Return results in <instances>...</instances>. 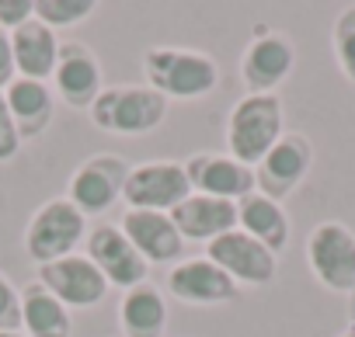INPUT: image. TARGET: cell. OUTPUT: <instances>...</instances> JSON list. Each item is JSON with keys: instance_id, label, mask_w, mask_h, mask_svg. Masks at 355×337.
I'll use <instances>...</instances> for the list:
<instances>
[{"instance_id": "4316f807", "label": "cell", "mask_w": 355, "mask_h": 337, "mask_svg": "<svg viewBox=\"0 0 355 337\" xmlns=\"http://www.w3.org/2000/svg\"><path fill=\"white\" fill-rule=\"evenodd\" d=\"M35 18V0H0V28L18 32Z\"/></svg>"}, {"instance_id": "ac0fdd59", "label": "cell", "mask_w": 355, "mask_h": 337, "mask_svg": "<svg viewBox=\"0 0 355 337\" xmlns=\"http://www.w3.org/2000/svg\"><path fill=\"white\" fill-rule=\"evenodd\" d=\"M182 240H199V244H213L216 237L237 230V202L227 199H213V195H199L192 192L182 206L171 212Z\"/></svg>"}, {"instance_id": "44dd1931", "label": "cell", "mask_w": 355, "mask_h": 337, "mask_svg": "<svg viewBox=\"0 0 355 337\" xmlns=\"http://www.w3.org/2000/svg\"><path fill=\"white\" fill-rule=\"evenodd\" d=\"M21 334L25 337H70L73 334L70 309L39 278L21 289Z\"/></svg>"}, {"instance_id": "cb8c5ba5", "label": "cell", "mask_w": 355, "mask_h": 337, "mask_svg": "<svg viewBox=\"0 0 355 337\" xmlns=\"http://www.w3.org/2000/svg\"><path fill=\"white\" fill-rule=\"evenodd\" d=\"M331 49L338 60V70L345 73L348 84H355V4H348L334 25H331Z\"/></svg>"}, {"instance_id": "8fae6325", "label": "cell", "mask_w": 355, "mask_h": 337, "mask_svg": "<svg viewBox=\"0 0 355 337\" xmlns=\"http://www.w3.org/2000/svg\"><path fill=\"white\" fill-rule=\"evenodd\" d=\"M310 167H313V143L300 132H286L254 167V185L261 195L282 202L306 181Z\"/></svg>"}, {"instance_id": "6da1fadb", "label": "cell", "mask_w": 355, "mask_h": 337, "mask_svg": "<svg viewBox=\"0 0 355 337\" xmlns=\"http://www.w3.org/2000/svg\"><path fill=\"white\" fill-rule=\"evenodd\" d=\"M143 77L167 101H199L216 91L220 66L209 53L182 46H153L143 53Z\"/></svg>"}, {"instance_id": "ffe728a7", "label": "cell", "mask_w": 355, "mask_h": 337, "mask_svg": "<svg viewBox=\"0 0 355 337\" xmlns=\"http://www.w3.org/2000/svg\"><path fill=\"white\" fill-rule=\"evenodd\" d=\"M11 46H15V66L18 77L28 80H49L56 70V56H60V35L42 25L39 18H32L28 25H21L18 32H11Z\"/></svg>"}, {"instance_id": "7c38bea8", "label": "cell", "mask_w": 355, "mask_h": 337, "mask_svg": "<svg viewBox=\"0 0 355 337\" xmlns=\"http://www.w3.org/2000/svg\"><path fill=\"white\" fill-rule=\"evenodd\" d=\"M49 80H53V94L67 108H73V111H87L98 101V94L105 91V84H101V60L84 42H63L60 46L56 70H53Z\"/></svg>"}, {"instance_id": "30bf717a", "label": "cell", "mask_w": 355, "mask_h": 337, "mask_svg": "<svg viewBox=\"0 0 355 337\" xmlns=\"http://www.w3.org/2000/svg\"><path fill=\"white\" fill-rule=\"evenodd\" d=\"M206 257L216 268H223L237 282V289L241 285L261 289V285H272L279 275V257L265 244L248 237L244 230H230V233L216 237L213 244H206Z\"/></svg>"}, {"instance_id": "5b68a950", "label": "cell", "mask_w": 355, "mask_h": 337, "mask_svg": "<svg viewBox=\"0 0 355 337\" xmlns=\"http://www.w3.org/2000/svg\"><path fill=\"white\" fill-rule=\"evenodd\" d=\"M296 70V46L286 32L272 25H254L244 56H241V84L248 94H275L289 73Z\"/></svg>"}, {"instance_id": "8992f818", "label": "cell", "mask_w": 355, "mask_h": 337, "mask_svg": "<svg viewBox=\"0 0 355 337\" xmlns=\"http://www.w3.org/2000/svg\"><path fill=\"white\" fill-rule=\"evenodd\" d=\"M306 264L327 292L348 295L355 289V230L338 219L317 223L306 237Z\"/></svg>"}, {"instance_id": "83f0119b", "label": "cell", "mask_w": 355, "mask_h": 337, "mask_svg": "<svg viewBox=\"0 0 355 337\" xmlns=\"http://www.w3.org/2000/svg\"><path fill=\"white\" fill-rule=\"evenodd\" d=\"M18 77V66H15V46H11V32L0 28V91H4L11 80Z\"/></svg>"}, {"instance_id": "f546056e", "label": "cell", "mask_w": 355, "mask_h": 337, "mask_svg": "<svg viewBox=\"0 0 355 337\" xmlns=\"http://www.w3.org/2000/svg\"><path fill=\"white\" fill-rule=\"evenodd\" d=\"M0 337H25L21 330H0Z\"/></svg>"}, {"instance_id": "9c48e42d", "label": "cell", "mask_w": 355, "mask_h": 337, "mask_svg": "<svg viewBox=\"0 0 355 337\" xmlns=\"http://www.w3.org/2000/svg\"><path fill=\"white\" fill-rule=\"evenodd\" d=\"M125 178H129V163L119 153H94V156H87L73 171L67 199L84 216H101L115 202H122Z\"/></svg>"}, {"instance_id": "7a4b0ae2", "label": "cell", "mask_w": 355, "mask_h": 337, "mask_svg": "<svg viewBox=\"0 0 355 337\" xmlns=\"http://www.w3.org/2000/svg\"><path fill=\"white\" fill-rule=\"evenodd\" d=\"M282 136L286 108L279 94H244L227 115V153L248 167H258Z\"/></svg>"}, {"instance_id": "f1b7e54d", "label": "cell", "mask_w": 355, "mask_h": 337, "mask_svg": "<svg viewBox=\"0 0 355 337\" xmlns=\"http://www.w3.org/2000/svg\"><path fill=\"white\" fill-rule=\"evenodd\" d=\"M348 330H355V289L348 292Z\"/></svg>"}, {"instance_id": "277c9868", "label": "cell", "mask_w": 355, "mask_h": 337, "mask_svg": "<svg viewBox=\"0 0 355 337\" xmlns=\"http://www.w3.org/2000/svg\"><path fill=\"white\" fill-rule=\"evenodd\" d=\"M84 240H87V216L67 195L42 202L25 226V254L39 268L77 254Z\"/></svg>"}, {"instance_id": "9a60e30c", "label": "cell", "mask_w": 355, "mask_h": 337, "mask_svg": "<svg viewBox=\"0 0 355 337\" xmlns=\"http://www.w3.org/2000/svg\"><path fill=\"white\" fill-rule=\"evenodd\" d=\"M185 174H189L192 192L227 199V202H241L251 192H258L254 167L234 160L230 153H196L185 160Z\"/></svg>"}, {"instance_id": "603a6c76", "label": "cell", "mask_w": 355, "mask_h": 337, "mask_svg": "<svg viewBox=\"0 0 355 337\" xmlns=\"http://www.w3.org/2000/svg\"><path fill=\"white\" fill-rule=\"evenodd\" d=\"M94 11H98V0H35V18L42 25H49L56 35L63 28L87 21Z\"/></svg>"}, {"instance_id": "2e32d148", "label": "cell", "mask_w": 355, "mask_h": 337, "mask_svg": "<svg viewBox=\"0 0 355 337\" xmlns=\"http://www.w3.org/2000/svg\"><path fill=\"white\" fill-rule=\"evenodd\" d=\"M119 230L129 237V244L143 254L146 264H167L174 268L182 261L185 240L178 233L171 212H139V209H125L119 219Z\"/></svg>"}, {"instance_id": "7402d4cb", "label": "cell", "mask_w": 355, "mask_h": 337, "mask_svg": "<svg viewBox=\"0 0 355 337\" xmlns=\"http://www.w3.org/2000/svg\"><path fill=\"white\" fill-rule=\"evenodd\" d=\"M167 299L157 285L143 282L129 289L119 302V323L122 337H164L167 330Z\"/></svg>"}, {"instance_id": "e0dca14e", "label": "cell", "mask_w": 355, "mask_h": 337, "mask_svg": "<svg viewBox=\"0 0 355 337\" xmlns=\"http://www.w3.org/2000/svg\"><path fill=\"white\" fill-rule=\"evenodd\" d=\"M4 101H8V111L15 118V129H18L21 143L46 136V129L56 118V94H53L49 80L15 77L4 87Z\"/></svg>"}, {"instance_id": "d6986e66", "label": "cell", "mask_w": 355, "mask_h": 337, "mask_svg": "<svg viewBox=\"0 0 355 337\" xmlns=\"http://www.w3.org/2000/svg\"><path fill=\"white\" fill-rule=\"evenodd\" d=\"M237 230H244L248 237L265 244L275 257L289 247V237H293V223H289L282 202H275L261 192H251L248 199L237 202Z\"/></svg>"}, {"instance_id": "52a82bcc", "label": "cell", "mask_w": 355, "mask_h": 337, "mask_svg": "<svg viewBox=\"0 0 355 337\" xmlns=\"http://www.w3.org/2000/svg\"><path fill=\"white\" fill-rule=\"evenodd\" d=\"M192 195L189 174L182 160H146L129 167V178L122 188L125 209L139 212H174Z\"/></svg>"}, {"instance_id": "d4e9b609", "label": "cell", "mask_w": 355, "mask_h": 337, "mask_svg": "<svg viewBox=\"0 0 355 337\" xmlns=\"http://www.w3.org/2000/svg\"><path fill=\"white\" fill-rule=\"evenodd\" d=\"M0 330H21V289L0 275Z\"/></svg>"}, {"instance_id": "484cf974", "label": "cell", "mask_w": 355, "mask_h": 337, "mask_svg": "<svg viewBox=\"0 0 355 337\" xmlns=\"http://www.w3.org/2000/svg\"><path fill=\"white\" fill-rule=\"evenodd\" d=\"M21 149V136L15 129V118L8 111V101H4V91H0V163H11Z\"/></svg>"}, {"instance_id": "ba28073f", "label": "cell", "mask_w": 355, "mask_h": 337, "mask_svg": "<svg viewBox=\"0 0 355 337\" xmlns=\"http://www.w3.org/2000/svg\"><path fill=\"white\" fill-rule=\"evenodd\" d=\"M84 254L91 257V264L105 275V282L112 289L129 292L150 278V264L129 244V237L119 230V223H98L94 230H87Z\"/></svg>"}, {"instance_id": "3957f363", "label": "cell", "mask_w": 355, "mask_h": 337, "mask_svg": "<svg viewBox=\"0 0 355 337\" xmlns=\"http://www.w3.org/2000/svg\"><path fill=\"white\" fill-rule=\"evenodd\" d=\"M167 98H160L146 84H115L98 94L87 108L91 122L112 136H150L167 118Z\"/></svg>"}, {"instance_id": "5bb4252c", "label": "cell", "mask_w": 355, "mask_h": 337, "mask_svg": "<svg viewBox=\"0 0 355 337\" xmlns=\"http://www.w3.org/2000/svg\"><path fill=\"white\" fill-rule=\"evenodd\" d=\"M167 292L185 306H220V302H234L241 289L223 268H216L202 254L167 268Z\"/></svg>"}, {"instance_id": "4dcf8cb0", "label": "cell", "mask_w": 355, "mask_h": 337, "mask_svg": "<svg viewBox=\"0 0 355 337\" xmlns=\"http://www.w3.org/2000/svg\"><path fill=\"white\" fill-rule=\"evenodd\" d=\"M338 337H355V330H345V334H338Z\"/></svg>"}, {"instance_id": "4fadbf2b", "label": "cell", "mask_w": 355, "mask_h": 337, "mask_svg": "<svg viewBox=\"0 0 355 337\" xmlns=\"http://www.w3.org/2000/svg\"><path fill=\"white\" fill-rule=\"evenodd\" d=\"M39 282L67 306V309H91V306H101L105 295H108V282L105 275L91 264L87 254H70L63 261H53V264H42L39 268Z\"/></svg>"}]
</instances>
